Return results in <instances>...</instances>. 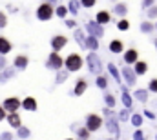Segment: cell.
I'll list each match as a JSON object with an SVG mask.
<instances>
[{"label":"cell","mask_w":157,"mask_h":140,"mask_svg":"<svg viewBox=\"0 0 157 140\" xmlns=\"http://www.w3.org/2000/svg\"><path fill=\"white\" fill-rule=\"evenodd\" d=\"M108 49H110V53H113V55H119V53H122V49H124V42L122 40H112L110 42V46H108Z\"/></svg>","instance_id":"obj_14"},{"label":"cell","mask_w":157,"mask_h":140,"mask_svg":"<svg viewBox=\"0 0 157 140\" xmlns=\"http://www.w3.org/2000/svg\"><path fill=\"white\" fill-rule=\"evenodd\" d=\"M0 140H13V133H9V131L0 133Z\"/></svg>","instance_id":"obj_43"},{"label":"cell","mask_w":157,"mask_h":140,"mask_svg":"<svg viewBox=\"0 0 157 140\" xmlns=\"http://www.w3.org/2000/svg\"><path fill=\"white\" fill-rule=\"evenodd\" d=\"M6 26H7V15L0 11V29H6Z\"/></svg>","instance_id":"obj_38"},{"label":"cell","mask_w":157,"mask_h":140,"mask_svg":"<svg viewBox=\"0 0 157 140\" xmlns=\"http://www.w3.org/2000/svg\"><path fill=\"white\" fill-rule=\"evenodd\" d=\"M148 91H152V93H157V78H152V80L148 82Z\"/></svg>","instance_id":"obj_40"},{"label":"cell","mask_w":157,"mask_h":140,"mask_svg":"<svg viewBox=\"0 0 157 140\" xmlns=\"http://www.w3.org/2000/svg\"><path fill=\"white\" fill-rule=\"evenodd\" d=\"M101 126H102V118H101L99 115H93V113H90V115L86 116V129H88L90 133H93V131H99V129H101Z\"/></svg>","instance_id":"obj_5"},{"label":"cell","mask_w":157,"mask_h":140,"mask_svg":"<svg viewBox=\"0 0 157 140\" xmlns=\"http://www.w3.org/2000/svg\"><path fill=\"white\" fill-rule=\"evenodd\" d=\"M95 4H97L95 0H80V6L82 7H93Z\"/></svg>","instance_id":"obj_42"},{"label":"cell","mask_w":157,"mask_h":140,"mask_svg":"<svg viewBox=\"0 0 157 140\" xmlns=\"http://www.w3.org/2000/svg\"><path fill=\"white\" fill-rule=\"evenodd\" d=\"M132 124H133L135 127H141V126H143V116H141L139 113L132 115Z\"/></svg>","instance_id":"obj_36"},{"label":"cell","mask_w":157,"mask_h":140,"mask_svg":"<svg viewBox=\"0 0 157 140\" xmlns=\"http://www.w3.org/2000/svg\"><path fill=\"white\" fill-rule=\"evenodd\" d=\"M121 91H122V102L126 105V109H130V107H132V97H130L128 89H126V87H121Z\"/></svg>","instance_id":"obj_28"},{"label":"cell","mask_w":157,"mask_h":140,"mask_svg":"<svg viewBox=\"0 0 157 140\" xmlns=\"http://www.w3.org/2000/svg\"><path fill=\"white\" fill-rule=\"evenodd\" d=\"M108 71H110V75L115 78V82L122 87V80H121V75H119V69L115 68V64H112V62H110V64H108Z\"/></svg>","instance_id":"obj_22"},{"label":"cell","mask_w":157,"mask_h":140,"mask_svg":"<svg viewBox=\"0 0 157 140\" xmlns=\"http://www.w3.org/2000/svg\"><path fill=\"white\" fill-rule=\"evenodd\" d=\"M148 93H150L148 89H137L133 95H135V98H137L139 102H143V104H144V102H148Z\"/></svg>","instance_id":"obj_24"},{"label":"cell","mask_w":157,"mask_h":140,"mask_svg":"<svg viewBox=\"0 0 157 140\" xmlns=\"http://www.w3.org/2000/svg\"><path fill=\"white\" fill-rule=\"evenodd\" d=\"M154 29H155V24H154V22H150V20H144V22L141 24V33H144V35L154 33Z\"/></svg>","instance_id":"obj_23"},{"label":"cell","mask_w":157,"mask_h":140,"mask_svg":"<svg viewBox=\"0 0 157 140\" xmlns=\"http://www.w3.org/2000/svg\"><path fill=\"white\" fill-rule=\"evenodd\" d=\"M88 89V80L86 78H77V82H75V87H73V91H71V95H75V97H80V95H84V91Z\"/></svg>","instance_id":"obj_11"},{"label":"cell","mask_w":157,"mask_h":140,"mask_svg":"<svg viewBox=\"0 0 157 140\" xmlns=\"http://www.w3.org/2000/svg\"><path fill=\"white\" fill-rule=\"evenodd\" d=\"M106 126H108V131H112L113 135H117L119 133V126H117V120H115V118L106 120Z\"/></svg>","instance_id":"obj_31"},{"label":"cell","mask_w":157,"mask_h":140,"mask_svg":"<svg viewBox=\"0 0 157 140\" xmlns=\"http://www.w3.org/2000/svg\"><path fill=\"white\" fill-rule=\"evenodd\" d=\"M154 46L157 47V38H154Z\"/></svg>","instance_id":"obj_48"},{"label":"cell","mask_w":157,"mask_h":140,"mask_svg":"<svg viewBox=\"0 0 157 140\" xmlns=\"http://www.w3.org/2000/svg\"><path fill=\"white\" fill-rule=\"evenodd\" d=\"M117 29H119V31H128V29H130V22H128L126 18L119 20V22H117Z\"/></svg>","instance_id":"obj_35"},{"label":"cell","mask_w":157,"mask_h":140,"mask_svg":"<svg viewBox=\"0 0 157 140\" xmlns=\"http://www.w3.org/2000/svg\"><path fill=\"white\" fill-rule=\"evenodd\" d=\"M77 138L78 140H88L90 138V131L86 127H78L77 129Z\"/></svg>","instance_id":"obj_34"},{"label":"cell","mask_w":157,"mask_h":140,"mask_svg":"<svg viewBox=\"0 0 157 140\" xmlns=\"http://www.w3.org/2000/svg\"><path fill=\"white\" fill-rule=\"evenodd\" d=\"M102 115L106 116V120H110V118H115V116H113V111H112L110 107H104V109H102Z\"/></svg>","instance_id":"obj_41"},{"label":"cell","mask_w":157,"mask_h":140,"mask_svg":"<svg viewBox=\"0 0 157 140\" xmlns=\"http://www.w3.org/2000/svg\"><path fill=\"white\" fill-rule=\"evenodd\" d=\"M64 24H66L68 28H71V29H75V28H77V22H75V20H70V18H66V20H64Z\"/></svg>","instance_id":"obj_44"},{"label":"cell","mask_w":157,"mask_h":140,"mask_svg":"<svg viewBox=\"0 0 157 140\" xmlns=\"http://www.w3.org/2000/svg\"><path fill=\"white\" fill-rule=\"evenodd\" d=\"M6 113H7V111H6V109H4V107H2V105H0V122H2V120H6V118H7V115H6Z\"/></svg>","instance_id":"obj_46"},{"label":"cell","mask_w":157,"mask_h":140,"mask_svg":"<svg viewBox=\"0 0 157 140\" xmlns=\"http://www.w3.org/2000/svg\"><path fill=\"white\" fill-rule=\"evenodd\" d=\"M66 140H71V138H66Z\"/></svg>","instance_id":"obj_51"},{"label":"cell","mask_w":157,"mask_h":140,"mask_svg":"<svg viewBox=\"0 0 157 140\" xmlns=\"http://www.w3.org/2000/svg\"><path fill=\"white\" fill-rule=\"evenodd\" d=\"M66 64V60L59 55V53H49V57H48V60H46V68L51 71H59L62 69V66Z\"/></svg>","instance_id":"obj_3"},{"label":"cell","mask_w":157,"mask_h":140,"mask_svg":"<svg viewBox=\"0 0 157 140\" xmlns=\"http://www.w3.org/2000/svg\"><path fill=\"white\" fill-rule=\"evenodd\" d=\"M7 124L13 127V129H20L22 127V118H20V115L18 113H11V115H7Z\"/></svg>","instance_id":"obj_13"},{"label":"cell","mask_w":157,"mask_h":140,"mask_svg":"<svg viewBox=\"0 0 157 140\" xmlns=\"http://www.w3.org/2000/svg\"><path fill=\"white\" fill-rule=\"evenodd\" d=\"M86 47L90 49V53H95V51L99 49V38H95V36H88V38H86Z\"/></svg>","instance_id":"obj_20"},{"label":"cell","mask_w":157,"mask_h":140,"mask_svg":"<svg viewBox=\"0 0 157 140\" xmlns=\"http://www.w3.org/2000/svg\"><path fill=\"white\" fill-rule=\"evenodd\" d=\"M104 102H106V107H110V109H112V107L115 105V102H117V100H115V97H113L112 93L104 91Z\"/></svg>","instance_id":"obj_32"},{"label":"cell","mask_w":157,"mask_h":140,"mask_svg":"<svg viewBox=\"0 0 157 140\" xmlns=\"http://www.w3.org/2000/svg\"><path fill=\"white\" fill-rule=\"evenodd\" d=\"M22 109H26V111H37L39 109V104H37V100L33 97H26L22 100Z\"/></svg>","instance_id":"obj_15"},{"label":"cell","mask_w":157,"mask_h":140,"mask_svg":"<svg viewBox=\"0 0 157 140\" xmlns=\"http://www.w3.org/2000/svg\"><path fill=\"white\" fill-rule=\"evenodd\" d=\"M110 20H112V15H110L108 11H99V13H97V17H95V22H97V24H101V26L110 24Z\"/></svg>","instance_id":"obj_18"},{"label":"cell","mask_w":157,"mask_h":140,"mask_svg":"<svg viewBox=\"0 0 157 140\" xmlns=\"http://www.w3.org/2000/svg\"><path fill=\"white\" fill-rule=\"evenodd\" d=\"M155 29H157V22H155Z\"/></svg>","instance_id":"obj_50"},{"label":"cell","mask_w":157,"mask_h":140,"mask_svg":"<svg viewBox=\"0 0 157 140\" xmlns=\"http://www.w3.org/2000/svg\"><path fill=\"white\" fill-rule=\"evenodd\" d=\"M15 75H17V69H15V68H7V69H4L2 73H0V84H6V82L11 80Z\"/></svg>","instance_id":"obj_19"},{"label":"cell","mask_w":157,"mask_h":140,"mask_svg":"<svg viewBox=\"0 0 157 140\" xmlns=\"http://www.w3.org/2000/svg\"><path fill=\"white\" fill-rule=\"evenodd\" d=\"M13 49V44L9 42V38H6V36H0V55L2 57H6L9 51Z\"/></svg>","instance_id":"obj_16"},{"label":"cell","mask_w":157,"mask_h":140,"mask_svg":"<svg viewBox=\"0 0 157 140\" xmlns=\"http://www.w3.org/2000/svg\"><path fill=\"white\" fill-rule=\"evenodd\" d=\"M73 36H75L77 44H80V47H86V38H88V36H84V31H82V29H75Z\"/></svg>","instance_id":"obj_25"},{"label":"cell","mask_w":157,"mask_h":140,"mask_svg":"<svg viewBox=\"0 0 157 140\" xmlns=\"http://www.w3.org/2000/svg\"><path fill=\"white\" fill-rule=\"evenodd\" d=\"M133 71H135V75H137V76H141V75H144V73L148 71V64H146L144 60H139V62L133 66Z\"/></svg>","instance_id":"obj_21"},{"label":"cell","mask_w":157,"mask_h":140,"mask_svg":"<svg viewBox=\"0 0 157 140\" xmlns=\"http://www.w3.org/2000/svg\"><path fill=\"white\" fill-rule=\"evenodd\" d=\"M17 137H18L20 140H26V138H29V137H31V131H29L26 126H22V127L17 131Z\"/></svg>","instance_id":"obj_30"},{"label":"cell","mask_w":157,"mask_h":140,"mask_svg":"<svg viewBox=\"0 0 157 140\" xmlns=\"http://www.w3.org/2000/svg\"><path fill=\"white\" fill-rule=\"evenodd\" d=\"M66 44H68V38L64 35H55L51 38V42H49V46H51V49H53V53H59L60 49H64L66 47Z\"/></svg>","instance_id":"obj_7"},{"label":"cell","mask_w":157,"mask_h":140,"mask_svg":"<svg viewBox=\"0 0 157 140\" xmlns=\"http://www.w3.org/2000/svg\"><path fill=\"white\" fill-rule=\"evenodd\" d=\"M66 6H68V11H70L71 15H78V7H80V2H77V0H71V2H68Z\"/></svg>","instance_id":"obj_29"},{"label":"cell","mask_w":157,"mask_h":140,"mask_svg":"<svg viewBox=\"0 0 157 140\" xmlns=\"http://www.w3.org/2000/svg\"><path fill=\"white\" fill-rule=\"evenodd\" d=\"M82 64H84L82 57H80L78 53H71V55L66 57V64H64V68L70 71V73H73V71H80Z\"/></svg>","instance_id":"obj_2"},{"label":"cell","mask_w":157,"mask_h":140,"mask_svg":"<svg viewBox=\"0 0 157 140\" xmlns=\"http://www.w3.org/2000/svg\"><path fill=\"white\" fill-rule=\"evenodd\" d=\"M2 107H4L9 115H11V113H17V111L22 107V100H20V98H17V97H9V98H6V100H4Z\"/></svg>","instance_id":"obj_6"},{"label":"cell","mask_w":157,"mask_h":140,"mask_svg":"<svg viewBox=\"0 0 157 140\" xmlns=\"http://www.w3.org/2000/svg\"><path fill=\"white\" fill-rule=\"evenodd\" d=\"M70 11H68V6H59L57 9H55V17H59V18H62V20H66V15H68Z\"/></svg>","instance_id":"obj_26"},{"label":"cell","mask_w":157,"mask_h":140,"mask_svg":"<svg viewBox=\"0 0 157 140\" xmlns=\"http://www.w3.org/2000/svg\"><path fill=\"white\" fill-rule=\"evenodd\" d=\"M121 71H122V76H124L126 84H128V86H135V76H137V75H135V71L132 69L130 66H124Z\"/></svg>","instance_id":"obj_12"},{"label":"cell","mask_w":157,"mask_h":140,"mask_svg":"<svg viewBox=\"0 0 157 140\" xmlns=\"http://www.w3.org/2000/svg\"><path fill=\"white\" fill-rule=\"evenodd\" d=\"M113 13L117 15V17H126L128 15V4L126 2H115V6H113Z\"/></svg>","instance_id":"obj_17"},{"label":"cell","mask_w":157,"mask_h":140,"mask_svg":"<svg viewBox=\"0 0 157 140\" xmlns=\"http://www.w3.org/2000/svg\"><path fill=\"white\" fill-rule=\"evenodd\" d=\"M97 87L99 89H102V91H106V87H108V78L104 76V75H101V76H97Z\"/></svg>","instance_id":"obj_33"},{"label":"cell","mask_w":157,"mask_h":140,"mask_svg":"<svg viewBox=\"0 0 157 140\" xmlns=\"http://www.w3.org/2000/svg\"><path fill=\"white\" fill-rule=\"evenodd\" d=\"M155 140H157V135H155Z\"/></svg>","instance_id":"obj_52"},{"label":"cell","mask_w":157,"mask_h":140,"mask_svg":"<svg viewBox=\"0 0 157 140\" xmlns=\"http://www.w3.org/2000/svg\"><path fill=\"white\" fill-rule=\"evenodd\" d=\"M86 31L90 33V36H95V38H101V36L104 35V29L101 28V24H97V22H93V20H90V22H88Z\"/></svg>","instance_id":"obj_10"},{"label":"cell","mask_w":157,"mask_h":140,"mask_svg":"<svg viewBox=\"0 0 157 140\" xmlns=\"http://www.w3.org/2000/svg\"><path fill=\"white\" fill-rule=\"evenodd\" d=\"M106 140H115V138H106Z\"/></svg>","instance_id":"obj_49"},{"label":"cell","mask_w":157,"mask_h":140,"mask_svg":"<svg viewBox=\"0 0 157 140\" xmlns=\"http://www.w3.org/2000/svg\"><path fill=\"white\" fill-rule=\"evenodd\" d=\"M122 58H124L126 66H130V64H133V66H135V64L139 62V51H137L135 47H130V49H126V51H124Z\"/></svg>","instance_id":"obj_8"},{"label":"cell","mask_w":157,"mask_h":140,"mask_svg":"<svg viewBox=\"0 0 157 140\" xmlns=\"http://www.w3.org/2000/svg\"><path fill=\"white\" fill-rule=\"evenodd\" d=\"M53 15H55V9H53V6H51L49 2H42L39 7H37V11H35V17L39 18L40 22L51 20V18H53Z\"/></svg>","instance_id":"obj_1"},{"label":"cell","mask_w":157,"mask_h":140,"mask_svg":"<svg viewBox=\"0 0 157 140\" xmlns=\"http://www.w3.org/2000/svg\"><path fill=\"white\" fill-rule=\"evenodd\" d=\"M146 17H148V20H150V22H152V20H155V18H157V4L152 7V9H148V11H146Z\"/></svg>","instance_id":"obj_37"},{"label":"cell","mask_w":157,"mask_h":140,"mask_svg":"<svg viewBox=\"0 0 157 140\" xmlns=\"http://www.w3.org/2000/svg\"><path fill=\"white\" fill-rule=\"evenodd\" d=\"M133 140H144V135H143L141 129H137V131L133 133Z\"/></svg>","instance_id":"obj_45"},{"label":"cell","mask_w":157,"mask_h":140,"mask_svg":"<svg viewBox=\"0 0 157 140\" xmlns=\"http://www.w3.org/2000/svg\"><path fill=\"white\" fill-rule=\"evenodd\" d=\"M117 118H119V120H122V122H126V120L130 118V109H122V111L119 113Z\"/></svg>","instance_id":"obj_39"},{"label":"cell","mask_w":157,"mask_h":140,"mask_svg":"<svg viewBox=\"0 0 157 140\" xmlns=\"http://www.w3.org/2000/svg\"><path fill=\"white\" fill-rule=\"evenodd\" d=\"M28 64H29V57L24 55V53H22V55H17L15 60H13V68L17 71H26Z\"/></svg>","instance_id":"obj_9"},{"label":"cell","mask_w":157,"mask_h":140,"mask_svg":"<svg viewBox=\"0 0 157 140\" xmlns=\"http://www.w3.org/2000/svg\"><path fill=\"white\" fill-rule=\"evenodd\" d=\"M86 62H88V68H90V73L93 75H99L101 76V71H102V66H101V58L97 53H90L86 57Z\"/></svg>","instance_id":"obj_4"},{"label":"cell","mask_w":157,"mask_h":140,"mask_svg":"<svg viewBox=\"0 0 157 140\" xmlns=\"http://www.w3.org/2000/svg\"><path fill=\"white\" fill-rule=\"evenodd\" d=\"M68 76H70V71L66 69V71H59V73H57V80H55V84H57V86H60V84H62V82H66V80H68Z\"/></svg>","instance_id":"obj_27"},{"label":"cell","mask_w":157,"mask_h":140,"mask_svg":"<svg viewBox=\"0 0 157 140\" xmlns=\"http://www.w3.org/2000/svg\"><path fill=\"white\" fill-rule=\"evenodd\" d=\"M144 115H146L148 118H152V120L155 118V113H154V111H150V109H146V111H144Z\"/></svg>","instance_id":"obj_47"}]
</instances>
